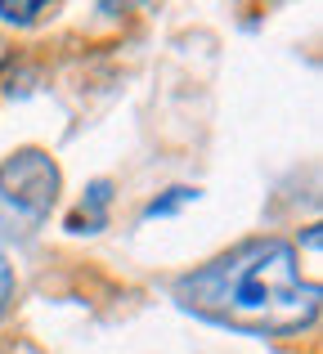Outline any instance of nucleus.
<instances>
[{"label": "nucleus", "mask_w": 323, "mask_h": 354, "mask_svg": "<svg viewBox=\"0 0 323 354\" xmlns=\"http://www.w3.org/2000/svg\"><path fill=\"white\" fill-rule=\"evenodd\" d=\"M175 301L243 337H297L319 314V287L301 283L292 242L247 238L202 269L175 278Z\"/></svg>", "instance_id": "nucleus-1"}, {"label": "nucleus", "mask_w": 323, "mask_h": 354, "mask_svg": "<svg viewBox=\"0 0 323 354\" xmlns=\"http://www.w3.org/2000/svg\"><path fill=\"white\" fill-rule=\"evenodd\" d=\"M63 189V171L45 148H18L0 162V238H32L50 220Z\"/></svg>", "instance_id": "nucleus-2"}, {"label": "nucleus", "mask_w": 323, "mask_h": 354, "mask_svg": "<svg viewBox=\"0 0 323 354\" xmlns=\"http://www.w3.org/2000/svg\"><path fill=\"white\" fill-rule=\"evenodd\" d=\"M108 202H113V180H95L86 189V198L68 211L63 229H68V234H99V229L108 225Z\"/></svg>", "instance_id": "nucleus-3"}, {"label": "nucleus", "mask_w": 323, "mask_h": 354, "mask_svg": "<svg viewBox=\"0 0 323 354\" xmlns=\"http://www.w3.org/2000/svg\"><path fill=\"white\" fill-rule=\"evenodd\" d=\"M189 202H198V189H189V184H175V189H166L162 198H153L149 207H144V225H149V220H166V216H175V211H184L189 207Z\"/></svg>", "instance_id": "nucleus-4"}, {"label": "nucleus", "mask_w": 323, "mask_h": 354, "mask_svg": "<svg viewBox=\"0 0 323 354\" xmlns=\"http://www.w3.org/2000/svg\"><path fill=\"white\" fill-rule=\"evenodd\" d=\"M45 14H54L45 0H0V18L14 23V27H32V23H41Z\"/></svg>", "instance_id": "nucleus-5"}, {"label": "nucleus", "mask_w": 323, "mask_h": 354, "mask_svg": "<svg viewBox=\"0 0 323 354\" xmlns=\"http://www.w3.org/2000/svg\"><path fill=\"white\" fill-rule=\"evenodd\" d=\"M9 301H14V265H9V256H5V238H0V314L9 310Z\"/></svg>", "instance_id": "nucleus-6"}]
</instances>
